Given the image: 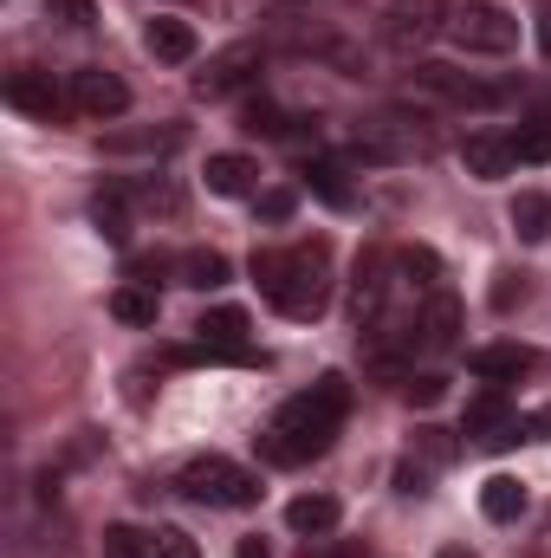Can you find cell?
I'll return each instance as SVG.
<instances>
[{"instance_id": "6da1fadb", "label": "cell", "mask_w": 551, "mask_h": 558, "mask_svg": "<svg viewBox=\"0 0 551 558\" xmlns=\"http://www.w3.org/2000/svg\"><path fill=\"white\" fill-rule=\"evenodd\" d=\"M344 416H351V384H344L338 371H325L311 390L285 397L273 410V422L260 428V454H267L273 468H305V461H318V454L338 441Z\"/></svg>"}, {"instance_id": "7a4b0ae2", "label": "cell", "mask_w": 551, "mask_h": 558, "mask_svg": "<svg viewBox=\"0 0 551 558\" xmlns=\"http://www.w3.org/2000/svg\"><path fill=\"white\" fill-rule=\"evenodd\" d=\"M254 279L267 292V305L285 318H318L331 305V254L325 241H305V247H260L254 254Z\"/></svg>"}, {"instance_id": "3957f363", "label": "cell", "mask_w": 551, "mask_h": 558, "mask_svg": "<svg viewBox=\"0 0 551 558\" xmlns=\"http://www.w3.org/2000/svg\"><path fill=\"white\" fill-rule=\"evenodd\" d=\"M351 156L370 162V169H403V162L434 156V131L421 118H409V111H377V118H357Z\"/></svg>"}, {"instance_id": "277c9868", "label": "cell", "mask_w": 551, "mask_h": 558, "mask_svg": "<svg viewBox=\"0 0 551 558\" xmlns=\"http://www.w3.org/2000/svg\"><path fill=\"white\" fill-rule=\"evenodd\" d=\"M175 494H188L195 507L247 513V507H260V474H247V468L228 461V454H195V461L175 474Z\"/></svg>"}, {"instance_id": "5b68a950", "label": "cell", "mask_w": 551, "mask_h": 558, "mask_svg": "<svg viewBox=\"0 0 551 558\" xmlns=\"http://www.w3.org/2000/svg\"><path fill=\"white\" fill-rule=\"evenodd\" d=\"M448 39L461 52H487V59H506L519 46V20L500 7V0H461L448 13Z\"/></svg>"}, {"instance_id": "8992f818", "label": "cell", "mask_w": 551, "mask_h": 558, "mask_svg": "<svg viewBox=\"0 0 551 558\" xmlns=\"http://www.w3.org/2000/svg\"><path fill=\"white\" fill-rule=\"evenodd\" d=\"M415 85L428 92V98H441V105H461V111H493V105H506L513 92L506 85H487V78H474V72H461V65H415Z\"/></svg>"}, {"instance_id": "52a82bcc", "label": "cell", "mask_w": 551, "mask_h": 558, "mask_svg": "<svg viewBox=\"0 0 551 558\" xmlns=\"http://www.w3.org/2000/svg\"><path fill=\"white\" fill-rule=\"evenodd\" d=\"M247 331H254V325H247L241 305H215V312L195 318V351H188V357H208V364H247V357H254Z\"/></svg>"}, {"instance_id": "ba28073f", "label": "cell", "mask_w": 551, "mask_h": 558, "mask_svg": "<svg viewBox=\"0 0 551 558\" xmlns=\"http://www.w3.org/2000/svg\"><path fill=\"white\" fill-rule=\"evenodd\" d=\"M448 0H390L383 7V46L396 52H421L434 33H448Z\"/></svg>"}, {"instance_id": "9c48e42d", "label": "cell", "mask_w": 551, "mask_h": 558, "mask_svg": "<svg viewBox=\"0 0 551 558\" xmlns=\"http://www.w3.org/2000/svg\"><path fill=\"white\" fill-rule=\"evenodd\" d=\"M65 92H72V111L91 118V124H111V118L131 111V85H124L118 72H105V65H78V72L65 78Z\"/></svg>"}, {"instance_id": "30bf717a", "label": "cell", "mask_w": 551, "mask_h": 558, "mask_svg": "<svg viewBox=\"0 0 551 558\" xmlns=\"http://www.w3.org/2000/svg\"><path fill=\"white\" fill-rule=\"evenodd\" d=\"M0 98H7L13 111L39 118V124H52V118H65V111H72V92H65L52 72H39V65H20V72H7Z\"/></svg>"}, {"instance_id": "8fae6325", "label": "cell", "mask_w": 551, "mask_h": 558, "mask_svg": "<svg viewBox=\"0 0 551 558\" xmlns=\"http://www.w3.org/2000/svg\"><path fill=\"white\" fill-rule=\"evenodd\" d=\"M260 78V46L254 39H241V46H221L215 59H208V72H195V98H234V92H247Z\"/></svg>"}, {"instance_id": "7c38bea8", "label": "cell", "mask_w": 551, "mask_h": 558, "mask_svg": "<svg viewBox=\"0 0 551 558\" xmlns=\"http://www.w3.org/2000/svg\"><path fill=\"white\" fill-rule=\"evenodd\" d=\"M461 435H474L480 448H513V441H526V422L513 416V403H506L500 390H487V397H474V403H467Z\"/></svg>"}, {"instance_id": "4fadbf2b", "label": "cell", "mask_w": 551, "mask_h": 558, "mask_svg": "<svg viewBox=\"0 0 551 558\" xmlns=\"http://www.w3.org/2000/svg\"><path fill=\"white\" fill-rule=\"evenodd\" d=\"M467 371H474L480 384L506 390V384H519V377L546 371V357H539L532 344H480V351H467Z\"/></svg>"}, {"instance_id": "5bb4252c", "label": "cell", "mask_w": 551, "mask_h": 558, "mask_svg": "<svg viewBox=\"0 0 551 558\" xmlns=\"http://www.w3.org/2000/svg\"><path fill=\"white\" fill-rule=\"evenodd\" d=\"M454 344H461V299L454 292H428V305L415 312V351L441 357Z\"/></svg>"}, {"instance_id": "9a60e30c", "label": "cell", "mask_w": 551, "mask_h": 558, "mask_svg": "<svg viewBox=\"0 0 551 558\" xmlns=\"http://www.w3.org/2000/svg\"><path fill=\"white\" fill-rule=\"evenodd\" d=\"M461 169L474 175V182H500V175H513L519 169V149H513V137H467L461 143Z\"/></svg>"}, {"instance_id": "2e32d148", "label": "cell", "mask_w": 551, "mask_h": 558, "mask_svg": "<svg viewBox=\"0 0 551 558\" xmlns=\"http://www.w3.org/2000/svg\"><path fill=\"white\" fill-rule=\"evenodd\" d=\"M208 195H228V202H241V195H254L260 189V162L254 156H241V149H221V156H208Z\"/></svg>"}, {"instance_id": "e0dca14e", "label": "cell", "mask_w": 551, "mask_h": 558, "mask_svg": "<svg viewBox=\"0 0 551 558\" xmlns=\"http://www.w3.org/2000/svg\"><path fill=\"white\" fill-rule=\"evenodd\" d=\"M188 131L182 124H137V131H105V149L111 156H169V149H182Z\"/></svg>"}, {"instance_id": "ac0fdd59", "label": "cell", "mask_w": 551, "mask_h": 558, "mask_svg": "<svg viewBox=\"0 0 551 558\" xmlns=\"http://www.w3.org/2000/svg\"><path fill=\"white\" fill-rule=\"evenodd\" d=\"M143 46H149V59H162V65H188V59H195V26L175 20V13H156V20L143 26Z\"/></svg>"}, {"instance_id": "d6986e66", "label": "cell", "mask_w": 551, "mask_h": 558, "mask_svg": "<svg viewBox=\"0 0 551 558\" xmlns=\"http://www.w3.org/2000/svg\"><path fill=\"white\" fill-rule=\"evenodd\" d=\"M338 520H344V500H338V494H298V500L285 507V526H292L298 539H325V533H338Z\"/></svg>"}, {"instance_id": "ffe728a7", "label": "cell", "mask_w": 551, "mask_h": 558, "mask_svg": "<svg viewBox=\"0 0 551 558\" xmlns=\"http://www.w3.org/2000/svg\"><path fill=\"white\" fill-rule=\"evenodd\" d=\"M228 254H215V247H188V254H175V286H188V292H221L228 286Z\"/></svg>"}, {"instance_id": "44dd1931", "label": "cell", "mask_w": 551, "mask_h": 558, "mask_svg": "<svg viewBox=\"0 0 551 558\" xmlns=\"http://www.w3.org/2000/svg\"><path fill=\"white\" fill-rule=\"evenodd\" d=\"M506 221H513V234H519V241H532V247L551 241V195H546V189H519V195H513V208H506Z\"/></svg>"}, {"instance_id": "7402d4cb", "label": "cell", "mask_w": 551, "mask_h": 558, "mask_svg": "<svg viewBox=\"0 0 551 558\" xmlns=\"http://www.w3.org/2000/svg\"><path fill=\"white\" fill-rule=\"evenodd\" d=\"M298 182H305L325 208H338V215H344V208H357V189H351V182H344V169H338V162H325V156H318V162H305V169H298Z\"/></svg>"}, {"instance_id": "603a6c76", "label": "cell", "mask_w": 551, "mask_h": 558, "mask_svg": "<svg viewBox=\"0 0 551 558\" xmlns=\"http://www.w3.org/2000/svg\"><path fill=\"white\" fill-rule=\"evenodd\" d=\"M305 124H311V118H292V111H279V105H267V98L247 105V118H241L247 137H273V143H298L305 137Z\"/></svg>"}, {"instance_id": "cb8c5ba5", "label": "cell", "mask_w": 551, "mask_h": 558, "mask_svg": "<svg viewBox=\"0 0 551 558\" xmlns=\"http://www.w3.org/2000/svg\"><path fill=\"white\" fill-rule=\"evenodd\" d=\"M91 221H98V234H105L111 247H131V195H124V189L91 195Z\"/></svg>"}, {"instance_id": "d4e9b609", "label": "cell", "mask_w": 551, "mask_h": 558, "mask_svg": "<svg viewBox=\"0 0 551 558\" xmlns=\"http://www.w3.org/2000/svg\"><path fill=\"white\" fill-rule=\"evenodd\" d=\"M480 513H487L493 526H513V520L526 513V487H519L513 474H493V481L480 487Z\"/></svg>"}, {"instance_id": "484cf974", "label": "cell", "mask_w": 551, "mask_h": 558, "mask_svg": "<svg viewBox=\"0 0 551 558\" xmlns=\"http://www.w3.org/2000/svg\"><path fill=\"white\" fill-rule=\"evenodd\" d=\"M111 312H118L124 325H156V318H162V299H156V286H137V279H131V286L111 292Z\"/></svg>"}, {"instance_id": "4316f807", "label": "cell", "mask_w": 551, "mask_h": 558, "mask_svg": "<svg viewBox=\"0 0 551 558\" xmlns=\"http://www.w3.org/2000/svg\"><path fill=\"white\" fill-rule=\"evenodd\" d=\"M513 149H519V162H551V105H539V111L513 131Z\"/></svg>"}, {"instance_id": "83f0119b", "label": "cell", "mask_w": 551, "mask_h": 558, "mask_svg": "<svg viewBox=\"0 0 551 558\" xmlns=\"http://www.w3.org/2000/svg\"><path fill=\"white\" fill-rule=\"evenodd\" d=\"M526 292H532V274H519V267H500L493 274V312H513V305H526Z\"/></svg>"}, {"instance_id": "f1b7e54d", "label": "cell", "mask_w": 551, "mask_h": 558, "mask_svg": "<svg viewBox=\"0 0 551 558\" xmlns=\"http://www.w3.org/2000/svg\"><path fill=\"white\" fill-rule=\"evenodd\" d=\"M105 558H149V533H137V526H105Z\"/></svg>"}, {"instance_id": "f546056e", "label": "cell", "mask_w": 551, "mask_h": 558, "mask_svg": "<svg viewBox=\"0 0 551 558\" xmlns=\"http://www.w3.org/2000/svg\"><path fill=\"white\" fill-rule=\"evenodd\" d=\"M149 558H201V553H195V539H188V533L156 526V533H149Z\"/></svg>"}, {"instance_id": "4dcf8cb0", "label": "cell", "mask_w": 551, "mask_h": 558, "mask_svg": "<svg viewBox=\"0 0 551 558\" xmlns=\"http://www.w3.org/2000/svg\"><path fill=\"white\" fill-rule=\"evenodd\" d=\"M415 448L441 468V461H454V428H434V422H428V428H415Z\"/></svg>"}, {"instance_id": "1f68e13d", "label": "cell", "mask_w": 551, "mask_h": 558, "mask_svg": "<svg viewBox=\"0 0 551 558\" xmlns=\"http://www.w3.org/2000/svg\"><path fill=\"white\" fill-rule=\"evenodd\" d=\"M46 13L59 26H98V0H46Z\"/></svg>"}, {"instance_id": "d6a6232c", "label": "cell", "mask_w": 551, "mask_h": 558, "mask_svg": "<svg viewBox=\"0 0 551 558\" xmlns=\"http://www.w3.org/2000/svg\"><path fill=\"white\" fill-rule=\"evenodd\" d=\"M403 397L428 410V403H441V397H448V377H441V371H421V377H409V384H403Z\"/></svg>"}, {"instance_id": "836d02e7", "label": "cell", "mask_w": 551, "mask_h": 558, "mask_svg": "<svg viewBox=\"0 0 551 558\" xmlns=\"http://www.w3.org/2000/svg\"><path fill=\"white\" fill-rule=\"evenodd\" d=\"M305 558H370V546L364 539H305Z\"/></svg>"}, {"instance_id": "e575fe53", "label": "cell", "mask_w": 551, "mask_h": 558, "mask_svg": "<svg viewBox=\"0 0 551 558\" xmlns=\"http://www.w3.org/2000/svg\"><path fill=\"white\" fill-rule=\"evenodd\" d=\"M292 208H298L292 189H267V195H260V221H292Z\"/></svg>"}, {"instance_id": "d590c367", "label": "cell", "mask_w": 551, "mask_h": 558, "mask_svg": "<svg viewBox=\"0 0 551 558\" xmlns=\"http://www.w3.org/2000/svg\"><path fill=\"white\" fill-rule=\"evenodd\" d=\"M396 487H403V494H421V487H428V474H421V468H396Z\"/></svg>"}, {"instance_id": "8d00e7d4", "label": "cell", "mask_w": 551, "mask_h": 558, "mask_svg": "<svg viewBox=\"0 0 551 558\" xmlns=\"http://www.w3.org/2000/svg\"><path fill=\"white\" fill-rule=\"evenodd\" d=\"M526 441H551V410H539V416H526Z\"/></svg>"}, {"instance_id": "74e56055", "label": "cell", "mask_w": 551, "mask_h": 558, "mask_svg": "<svg viewBox=\"0 0 551 558\" xmlns=\"http://www.w3.org/2000/svg\"><path fill=\"white\" fill-rule=\"evenodd\" d=\"M241 558H273V553H267L260 539H241Z\"/></svg>"}, {"instance_id": "f35d334b", "label": "cell", "mask_w": 551, "mask_h": 558, "mask_svg": "<svg viewBox=\"0 0 551 558\" xmlns=\"http://www.w3.org/2000/svg\"><path fill=\"white\" fill-rule=\"evenodd\" d=\"M434 558H474V553H467V546H441Z\"/></svg>"}, {"instance_id": "ab89813d", "label": "cell", "mask_w": 551, "mask_h": 558, "mask_svg": "<svg viewBox=\"0 0 551 558\" xmlns=\"http://www.w3.org/2000/svg\"><path fill=\"white\" fill-rule=\"evenodd\" d=\"M546 52H551V20H546Z\"/></svg>"}]
</instances>
